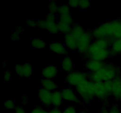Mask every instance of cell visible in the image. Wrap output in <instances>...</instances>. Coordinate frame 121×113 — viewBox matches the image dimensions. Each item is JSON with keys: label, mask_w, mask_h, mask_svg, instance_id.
Instances as JSON below:
<instances>
[{"label": "cell", "mask_w": 121, "mask_h": 113, "mask_svg": "<svg viewBox=\"0 0 121 113\" xmlns=\"http://www.w3.org/2000/svg\"><path fill=\"white\" fill-rule=\"evenodd\" d=\"M93 82L96 98L104 102L107 101L112 95V81Z\"/></svg>", "instance_id": "cell-5"}, {"label": "cell", "mask_w": 121, "mask_h": 113, "mask_svg": "<svg viewBox=\"0 0 121 113\" xmlns=\"http://www.w3.org/2000/svg\"><path fill=\"white\" fill-rule=\"evenodd\" d=\"M46 20L48 21H53V22H56L57 17L55 14H53L51 12H48L46 15L45 18Z\"/></svg>", "instance_id": "cell-33"}, {"label": "cell", "mask_w": 121, "mask_h": 113, "mask_svg": "<svg viewBox=\"0 0 121 113\" xmlns=\"http://www.w3.org/2000/svg\"><path fill=\"white\" fill-rule=\"evenodd\" d=\"M109 113H121V111L119 107L117 105H113L109 110Z\"/></svg>", "instance_id": "cell-36"}, {"label": "cell", "mask_w": 121, "mask_h": 113, "mask_svg": "<svg viewBox=\"0 0 121 113\" xmlns=\"http://www.w3.org/2000/svg\"><path fill=\"white\" fill-rule=\"evenodd\" d=\"M76 91L79 97L85 102H91L96 97L94 82L91 80H87L76 87Z\"/></svg>", "instance_id": "cell-4"}, {"label": "cell", "mask_w": 121, "mask_h": 113, "mask_svg": "<svg viewBox=\"0 0 121 113\" xmlns=\"http://www.w3.org/2000/svg\"><path fill=\"white\" fill-rule=\"evenodd\" d=\"M59 73L57 68L54 65H48L46 66L41 71V76L43 78L52 79L57 76Z\"/></svg>", "instance_id": "cell-13"}, {"label": "cell", "mask_w": 121, "mask_h": 113, "mask_svg": "<svg viewBox=\"0 0 121 113\" xmlns=\"http://www.w3.org/2000/svg\"><path fill=\"white\" fill-rule=\"evenodd\" d=\"M79 0H70L68 1V5L72 8H76L79 7Z\"/></svg>", "instance_id": "cell-35"}, {"label": "cell", "mask_w": 121, "mask_h": 113, "mask_svg": "<svg viewBox=\"0 0 121 113\" xmlns=\"http://www.w3.org/2000/svg\"><path fill=\"white\" fill-rule=\"evenodd\" d=\"M63 99L70 102H80V98L76 91L71 88H65L61 91Z\"/></svg>", "instance_id": "cell-10"}, {"label": "cell", "mask_w": 121, "mask_h": 113, "mask_svg": "<svg viewBox=\"0 0 121 113\" xmlns=\"http://www.w3.org/2000/svg\"><path fill=\"white\" fill-rule=\"evenodd\" d=\"M63 111L60 108L53 107V108L48 111V113H62Z\"/></svg>", "instance_id": "cell-37"}, {"label": "cell", "mask_w": 121, "mask_h": 113, "mask_svg": "<svg viewBox=\"0 0 121 113\" xmlns=\"http://www.w3.org/2000/svg\"><path fill=\"white\" fill-rule=\"evenodd\" d=\"M59 6L57 5V4L56 1H52L49 2L48 5V12L53 13V14H56L58 12Z\"/></svg>", "instance_id": "cell-27"}, {"label": "cell", "mask_w": 121, "mask_h": 113, "mask_svg": "<svg viewBox=\"0 0 121 113\" xmlns=\"http://www.w3.org/2000/svg\"><path fill=\"white\" fill-rule=\"evenodd\" d=\"M121 94V77L120 75L112 80V95L115 99L119 100Z\"/></svg>", "instance_id": "cell-15"}, {"label": "cell", "mask_w": 121, "mask_h": 113, "mask_svg": "<svg viewBox=\"0 0 121 113\" xmlns=\"http://www.w3.org/2000/svg\"><path fill=\"white\" fill-rule=\"evenodd\" d=\"M112 41L106 38L95 39L90 45L87 56L89 59L104 62L111 55L110 47Z\"/></svg>", "instance_id": "cell-2"}, {"label": "cell", "mask_w": 121, "mask_h": 113, "mask_svg": "<svg viewBox=\"0 0 121 113\" xmlns=\"http://www.w3.org/2000/svg\"><path fill=\"white\" fill-rule=\"evenodd\" d=\"M40 85L41 88H44L51 92L57 90L58 88L57 84L52 79L42 78L40 80Z\"/></svg>", "instance_id": "cell-18"}, {"label": "cell", "mask_w": 121, "mask_h": 113, "mask_svg": "<svg viewBox=\"0 0 121 113\" xmlns=\"http://www.w3.org/2000/svg\"><path fill=\"white\" fill-rule=\"evenodd\" d=\"M14 70L15 74L20 77L28 78L33 75L34 68L31 64L29 62H24L15 65Z\"/></svg>", "instance_id": "cell-8"}, {"label": "cell", "mask_w": 121, "mask_h": 113, "mask_svg": "<svg viewBox=\"0 0 121 113\" xmlns=\"http://www.w3.org/2000/svg\"><path fill=\"white\" fill-rule=\"evenodd\" d=\"M63 97L61 95V91L59 90H56L52 92V105L54 107L60 108L62 104Z\"/></svg>", "instance_id": "cell-19"}, {"label": "cell", "mask_w": 121, "mask_h": 113, "mask_svg": "<svg viewBox=\"0 0 121 113\" xmlns=\"http://www.w3.org/2000/svg\"><path fill=\"white\" fill-rule=\"evenodd\" d=\"M65 45L66 48L70 50H76L78 48V40L71 33H69L65 36Z\"/></svg>", "instance_id": "cell-16"}, {"label": "cell", "mask_w": 121, "mask_h": 113, "mask_svg": "<svg viewBox=\"0 0 121 113\" xmlns=\"http://www.w3.org/2000/svg\"><path fill=\"white\" fill-rule=\"evenodd\" d=\"M62 113H77V111L74 106L70 105L66 107L63 110Z\"/></svg>", "instance_id": "cell-34"}, {"label": "cell", "mask_w": 121, "mask_h": 113, "mask_svg": "<svg viewBox=\"0 0 121 113\" xmlns=\"http://www.w3.org/2000/svg\"><path fill=\"white\" fill-rule=\"evenodd\" d=\"M111 55L121 54V38L116 39L112 41L110 47Z\"/></svg>", "instance_id": "cell-20"}, {"label": "cell", "mask_w": 121, "mask_h": 113, "mask_svg": "<svg viewBox=\"0 0 121 113\" xmlns=\"http://www.w3.org/2000/svg\"><path fill=\"white\" fill-rule=\"evenodd\" d=\"M37 27L41 29L47 30L52 34H57L59 32L57 22L48 21L46 19L38 20Z\"/></svg>", "instance_id": "cell-9"}, {"label": "cell", "mask_w": 121, "mask_h": 113, "mask_svg": "<svg viewBox=\"0 0 121 113\" xmlns=\"http://www.w3.org/2000/svg\"><path fill=\"white\" fill-rule=\"evenodd\" d=\"M57 24L59 32L65 34V35L69 34V33H70L72 28V25L64 23V22H60V21H57Z\"/></svg>", "instance_id": "cell-24"}, {"label": "cell", "mask_w": 121, "mask_h": 113, "mask_svg": "<svg viewBox=\"0 0 121 113\" xmlns=\"http://www.w3.org/2000/svg\"><path fill=\"white\" fill-rule=\"evenodd\" d=\"M92 34L95 39L106 38L111 41L121 38V20L104 22L93 29Z\"/></svg>", "instance_id": "cell-1"}, {"label": "cell", "mask_w": 121, "mask_h": 113, "mask_svg": "<svg viewBox=\"0 0 121 113\" xmlns=\"http://www.w3.org/2000/svg\"><path fill=\"white\" fill-rule=\"evenodd\" d=\"M93 38L92 32L85 31L80 37L77 39L78 40V48L77 50L80 54H87L90 45L92 42V38Z\"/></svg>", "instance_id": "cell-7"}, {"label": "cell", "mask_w": 121, "mask_h": 113, "mask_svg": "<svg viewBox=\"0 0 121 113\" xmlns=\"http://www.w3.org/2000/svg\"><path fill=\"white\" fill-rule=\"evenodd\" d=\"M85 32L84 28L80 24H75L72 26L70 33L77 39L80 37Z\"/></svg>", "instance_id": "cell-22"}, {"label": "cell", "mask_w": 121, "mask_h": 113, "mask_svg": "<svg viewBox=\"0 0 121 113\" xmlns=\"http://www.w3.org/2000/svg\"><path fill=\"white\" fill-rule=\"evenodd\" d=\"M61 68L63 71L66 73H69L73 71L74 68V64L73 60L70 56L66 55L61 60Z\"/></svg>", "instance_id": "cell-17"}, {"label": "cell", "mask_w": 121, "mask_h": 113, "mask_svg": "<svg viewBox=\"0 0 121 113\" xmlns=\"http://www.w3.org/2000/svg\"><path fill=\"white\" fill-rule=\"evenodd\" d=\"M104 62L89 59L85 63V67L87 71L91 72V73H94L99 71L104 65Z\"/></svg>", "instance_id": "cell-14"}, {"label": "cell", "mask_w": 121, "mask_h": 113, "mask_svg": "<svg viewBox=\"0 0 121 113\" xmlns=\"http://www.w3.org/2000/svg\"><path fill=\"white\" fill-rule=\"evenodd\" d=\"M12 78V73L11 71L6 70L4 72V80L5 82H8L11 81Z\"/></svg>", "instance_id": "cell-30"}, {"label": "cell", "mask_w": 121, "mask_h": 113, "mask_svg": "<svg viewBox=\"0 0 121 113\" xmlns=\"http://www.w3.org/2000/svg\"><path fill=\"white\" fill-rule=\"evenodd\" d=\"M58 21H60V22H64V23L72 25L73 22V19L71 14H68V15L59 16Z\"/></svg>", "instance_id": "cell-26"}, {"label": "cell", "mask_w": 121, "mask_h": 113, "mask_svg": "<svg viewBox=\"0 0 121 113\" xmlns=\"http://www.w3.org/2000/svg\"><path fill=\"white\" fill-rule=\"evenodd\" d=\"M48 48L51 51L57 55H64L67 52V48L65 44L58 41L51 42L48 45Z\"/></svg>", "instance_id": "cell-12"}, {"label": "cell", "mask_w": 121, "mask_h": 113, "mask_svg": "<svg viewBox=\"0 0 121 113\" xmlns=\"http://www.w3.org/2000/svg\"><path fill=\"white\" fill-rule=\"evenodd\" d=\"M119 101H120V102H121V94L120 96H119Z\"/></svg>", "instance_id": "cell-41"}, {"label": "cell", "mask_w": 121, "mask_h": 113, "mask_svg": "<svg viewBox=\"0 0 121 113\" xmlns=\"http://www.w3.org/2000/svg\"><path fill=\"white\" fill-rule=\"evenodd\" d=\"M100 113H109V111L107 110V109H103V110Z\"/></svg>", "instance_id": "cell-40"}, {"label": "cell", "mask_w": 121, "mask_h": 113, "mask_svg": "<svg viewBox=\"0 0 121 113\" xmlns=\"http://www.w3.org/2000/svg\"><path fill=\"white\" fill-rule=\"evenodd\" d=\"M91 5V2L88 0H80L79 1V7L82 9H86L89 8Z\"/></svg>", "instance_id": "cell-29"}, {"label": "cell", "mask_w": 121, "mask_h": 113, "mask_svg": "<svg viewBox=\"0 0 121 113\" xmlns=\"http://www.w3.org/2000/svg\"><path fill=\"white\" fill-rule=\"evenodd\" d=\"M30 113H48V111L43 107H36L31 111Z\"/></svg>", "instance_id": "cell-32"}, {"label": "cell", "mask_w": 121, "mask_h": 113, "mask_svg": "<svg viewBox=\"0 0 121 113\" xmlns=\"http://www.w3.org/2000/svg\"><path fill=\"white\" fill-rule=\"evenodd\" d=\"M57 14L59 16L70 14V7L66 4H62L59 7Z\"/></svg>", "instance_id": "cell-25"}, {"label": "cell", "mask_w": 121, "mask_h": 113, "mask_svg": "<svg viewBox=\"0 0 121 113\" xmlns=\"http://www.w3.org/2000/svg\"><path fill=\"white\" fill-rule=\"evenodd\" d=\"M119 68L112 64L105 63L104 65L94 73H91L89 78L93 82H105L112 81L119 75Z\"/></svg>", "instance_id": "cell-3"}, {"label": "cell", "mask_w": 121, "mask_h": 113, "mask_svg": "<svg viewBox=\"0 0 121 113\" xmlns=\"http://www.w3.org/2000/svg\"><path fill=\"white\" fill-rule=\"evenodd\" d=\"M4 107L5 109L8 110H11V109L15 108V102L13 99H7L4 102Z\"/></svg>", "instance_id": "cell-28"}, {"label": "cell", "mask_w": 121, "mask_h": 113, "mask_svg": "<svg viewBox=\"0 0 121 113\" xmlns=\"http://www.w3.org/2000/svg\"><path fill=\"white\" fill-rule=\"evenodd\" d=\"M24 31V29L22 27H17L15 30L13 31L10 35V38L11 41H14V42L18 41L21 39V35Z\"/></svg>", "instance_id": "cell-23"}, {"label": "cell", "mask_w": 121, "mask_h": 113, "mask_svg": "<svg viewBox=\"0 0 121 113\" xmlns=\"http://www.w3.org/2000/svg\"><path fill=\"white\" fill-rule=\"evenodd\" d=\"M31 46L34 49H44L46 47V42L43 39L40 38H35L32 39L31 41Z\"/></svg>", "instance_id": "cell-21"}, {"label": "cell", "mask_w": 121, "mask_h": 113, "mask_svg": "<svg viewBox=\"0 0 121 113\" xmlns=\"http://www.w3.org/2000/svg\"><path fill=\"white\" fill-rule=\"evenodd\" d=\"M30 97L28 96H22L21 98V103L24 105H26L29 102Z\"/></svg>", "instance_id": "cell-39"}, {"label": "cell", "mask_w": 121, "mask_h": 113, "mask_svg": "<svg viewBox=\"0 0 121 113\" xmlns=\"http://www.w3.org/2000/svg\"><path fill=\"white\" fill-rule=\"evenodd\" d=\"M15 113H27V112L23 107H21V106H18V107H15Z\"/></svg>", "instance_id": "cell-38"}, {"label": "cell", "mask_w": 121, "mask_h": 113, "mask_svg": "<svg viewBox=\"0 0 121 113\" xmlns=\"http://www.w3.org/2000/svg\"><path fill=\"white\" fill-rule=\"evenodd\" d=\"M82 113V112H81V113Z\"/></svg>", "instance_id": "cell-42"}, {"label": "cell", "mask_w": 121, "mask_h": 113, "mask_svg": "<svg viewBox=\"0 0 121 113\" xmlns=\"http://www.w3.org/2000/svg\"><path fill=\"white\" fill-rule=\"evenodd\" d=\"M38 97L43 105L46 107L52 105V92L41 87L38 91Z\"/></svg>", "instance_id": "cell-11"}, {"label": "cell", "mask_w": 121, "mask_h": 113, "mask_svg": "<svg viewBox=\"0 0 121 113\" xmlns=\"http://www.w3.org/2000/svg\"><path fill=\"white\" fill-rule=\"evenodd\" d=\"M87 77H88L86 73L74 71L67 74L66 76V81L71 86L76 87L88 80Z\"/></svg>", "instance_id": "cell-6"}, {"label": "cell", "mask_w": 121, "mask_h": 113, "mask_svg": "<svg viewBox=\"0 0 121 113\" xmlns=\"http://www.w3.org/2000/svg\"><path fill=\"white\" fill-rule=\"evenodd\" d=\"M26 24L30 28H34L37 27V21L34 19H30L26 21Z\"/></svg>", "instance_id": "cell-31"}]
</instances>
